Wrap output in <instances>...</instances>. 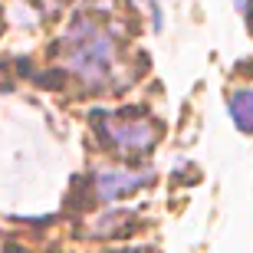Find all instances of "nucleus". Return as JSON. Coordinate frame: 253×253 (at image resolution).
Listing matches in <instances>:
<instances>
[{
  "mask_svg": "<svg viewBox=\"0 0 253 253\" xmlns=\"http://www.w3.org/2000/svg\"><path fill=\"white\" fill-rule=\"evenodd\" d=\"M230 115H234L237 128L253 131V89H240L230 95Z\"/></svg>",
  "mask_w": 253,
  "mask_h": 253,
  "instance_id": "20e7f679",
  "label": "nucleus"
},
{
  "mask_svg": "<svg viewBox=\"0 0 253 253\" xmlns=\"http://www.w3.org/2000/svg\"><path fill=\"white\" fill-rule=\"evenodd\" d=\"M122 253H131V250H122Z\"/></svg>",
  "mask_w": 253,
  "mask_h": 253,
  "instance_id": "423d86ee",
  "label": "nucleus"
},
{
  "mask_svg": "<svg viewBox=\"0 0 253 253\" xmlns=\"http://www.w3.org/2000/svg\"><path fill=\"white\" fill-rule=\"evenodd\" d=\"M95 128L105 138V145L112 151H119V155H145L158 141V125L138 109L95 115Z\"/></svg>",
  "mask_w": 253,
  "mask_h": 253,
  "instance_id": "f03ea898",
  "label": "nucleus"
},
{
  "mask_svg": "<svg viewBox=\"0 0 253 253\" xmlns=\"http://www.w3.org/2000/svg\"><path fill=\"white\" fill-rule=\"evenodd\" d=\"M247 27H250V33H253V0H250V7H247Z\"/></svg>",
  "mask_w": 253,
  "mask_h": 253,
  "instance_id": "39448f33",
  "label": "nucleus"
},
{
  "mask_svg": "<svg viewBox=\"0 0 253 253\" xmlns=\"http://www.w3.org/2000/svg\"><path fill=\"white\" fill-rule=\"evenodd\" d=\"M66 66L69 73L83 76L89 85L112 79L115 73V37L105 27L83 20L66 33Z\"/></svg>",
  "mask_w": 253,
  "mask_h": 253,
  "instance_id": "f257e3e1",
  "label": "nucleus"
},
{
  "mask_svg": "<svg viewBox=\"0 0 253 253\" xmlns=\"http://www.w3.org/2000/svg\"><path fill=\"white\" fill-rule=\"evenodd\" d=\"M151 184V171H128V168H109L95 174V197L99 201H122L135 194L138 188Z\"/></svg>",
  "mask_w": 253,
  "mask_h": 253,
  "instance_id": "7ed1b4c3",
  "label": "nucleus"
}]
</instances>
